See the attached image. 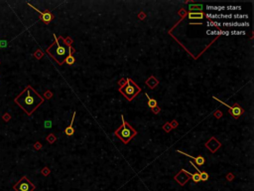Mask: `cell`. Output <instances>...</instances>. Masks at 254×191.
<instances>
[{
	"mask_svg": "<svg viewBox=\"0 0 254 191\" xmlns=\"http://www.w3.org/2000/svg\"><path fill=\"white\" fill-rule=\"evenodd\" d=\"M207 34L209 35H229V31H222V30H214V31H212V30H207Z\"/></svg>",
	"mask_w": 254,
	"mask_h": 191,
	"instance_id": "e0dca14e",
	"label": "cell"
},
{
	"mask_svg": "<svg viewBox=\"0 0 254 191\" xmlns=\"http://www.w3.org/2000/svg\"><path fill=\"white\" fill-rule=\"evenodd\" d=\"M158 84H159V81H158V80H157L156 78H155L154 76L149 77L148 80H147V81H146V85L149 87L150 89H151V90H153V89L156 88L157 85H158Z\"/></svg>",
	"mask_w": 254,
	"mask_h": 191,
	"instance_id": "5bb4252c",
	"label": "cell"
},
{
	"mask_svg": "<svg viewBox=\"0 0 254 191\" xmlns=\"http://www.w3.org/2000/svg\"><path fill=\"white\" fill-rule=\"evenodd\" d=\"M177 152H179V153H181V154H184V155H186V156H188V157H190V158H192V159H193V160H195V162L197 163V165H204L205 164V157L204 156H202V155H199V156H192V155H190V154H188V153H186V152H184V151H182V150H177Z\"/></svg>",
	"mask_w": 254,
	"mask_h": 191,
	"instance_id": "30bf717a",
	"label": "cell"
},
{
	"mask_svg": "<svg viewBox=\"0 0 254 191\" xmlns=\"http://www.w3.org/2000/svg\"><path fill=\"white\" fill-rule=\"evenodd\" d=\"M145 95H146V97H147V99H148V107L151 108H156L157 106H158V103H157V101L155 100V99H152V98H150V96L148 95V94H145Z\"/></svg>",
	"mask_w": 254,
	"mask_h": 191,
	"instance_id": "ac0fdd59",
	"label": "cell"
},
{
	"mask_svg": "<svg viewBox=\"0 0 254 191\" xmlns=\"http://www.w3.org/2000/svg\"><path fill=\"white\" fill-rule=\"evenodd\" d=\"M200 181H207L209 179V174H207V171H200Z\"/></svg>",
	"mask_w": 254,
	"mask_h": 191,
	"instance_id": "603a6c76",
	"label": "cell"
},
{
	"mask_svg": "<svg viewBox=\"0 0 254 191\" xmlns=\"http://www.w3.org/2000/svg\"><path fill=\"white\" fill-rule=\"evenodd\" d=\"M118 91L122 94L123 97H124L127 101H131L135 97L138 96L139 94L141 93V88H140L136 83H134L132 79L128 78V79H125L124 84H123L122 86H120Z\"/></svg>",
	"mask_w": 254,
	"mask_h": 191,
	"instance_id": "277c9868",
	"label": "cell"
},
{
	"mask_svg": "<svg viewBox=\"0 0 254 191\" xmlns=\"http://www.w3.org/2000/svg\"><path fill=\"white\" fill-rule=\"evenodd\" d=\"M74 118H76V112L72 113V122L70 124L69 127L65 129V134H66L68 136H72V134H74Z\"/></svg>",
	"mask_w": 254,
	"mask_h": 191,
	"instance_id": "4fadbf2b",
	"label": "cell"
},
{
	"mask_svg": "<svg viewBox=\"0 0 254 191\" xmlns=\"http://www.w3.org/2000/svg\"><path fill=\"white\" fill-rule=\"evenodd\" d=\"M205 16H207V18L209 19H222L223 18V14H217V13H207Z\"/></svg>",
	"mask_w": 254,
	"mask_h": 191,
	"instance_id": "d6986e66",
	"label": "cell"
},
{
	"mask_svg": "<svg viewBox=\"0 0 254 191\" xmlns=\"http://www.w3.org/2000/svg\"><path fill=\"white\" fill-rule=\"evenodd\" d=\"M203 4H195V3H192L189 5V9H190V12H202L203 11Z\"/></svg>",
	"mask_w": 254,
	"mask_h": 191,
	"instance_id": "2e32d148",
	"label": "cell"
},
{
	"mask_svg": "<svg viewBox=\"0 0 254 191\" xmlns=\"http://www.w3.org/2000/svg\"><path fill=\"white\" fill-rule=\"evenodd\" d=\"M221 25L225 27H248V22H223Z\"/></svg>",
	"mask_w": 254,
	"mask_h": 191,
	"instance_id": "7c38bea8",
	"label": "cell"
},
{
	"mask_svg": "<svg viewBox=\"0 0 254 191\" xmlns=\"http://www.w3.org/2000/svg\"><path fill=\"white\" fill-rule=\"evenodd\" d=\"M15 191H34L36 186L28 179L26 176H23L15 185L13 186Z\"/></svg>",
	"mask_w": 254,
	"mask_h": 191,
	"instance_id": "5b68a950",
	"label": "cell"
},
{
	"mask_svg": "<svg viewBox=\"0 0 254 191\" xmlns=\"http://www.w3.org/2000/svg\"><path fill=\"white\" fill-rule=\"evenodd\" d=\"M207 10L210 11H223L225 9V6H214V5H207Z\"/></svg>",
	"mask_w": 254,
	"mask_h": 191,
	"instance_id": "ffe728a7",
	"label": "cell"
},
{
	"mask_svg": "<svg viewBox=\"0 0 254 191\" xmlns=\"http://www.w3.org/2000/svg\"><path fill=\"white\" fill-rule=\"evenodd\" d=\"M207 27H221V23L216 22V21H214V20H210V21H207Z\"/></svg>",
	"mask_w": 254,
	"mask_h": 191,
	"instance_id": "44dd1931",
	"label": "cell"
},
{
	"mask_svg": "<svg viewBox=\"0 0 254 191\" xmlns=\"http://www.w3.org/2000/svg\"><path fill=\"white\" fill-rule=\"evenodd\" d=\"M160 111H161V108H159V107H158V106H157V107H156V108H152V112H153L154 113H156V115H157V113H160Z\"/></svg>",
	"mask_w": 254,
	"mask_h": 191,
	"instance_id": "4316f807",
	"label": "cell"
},
{
	"mask_svg": "<svg viewBox=\"0 0 254 191\" xmlns=\"http://www.w3.org/2000/svg\"><path fill=\"white\" fill-rule=\"evenodd\" d=\"M232 17H234L236 19H248V15H246V14H243V15L236 14V15H232Z\"/></svg>",
	"mask_w": 254,
	"mask_h": 191,
	"instance_id": "d4e9b609",
	"label": "cell"
},
{
	"mask_svg": "<svg viewBox=\"0 0 254 191\" xmlns=\"http://www.w3.org/2000/svg\"><path fill=\"white\" fill-rule=\"evenodd\" d=\"M191 174H192V173L189 172L186 169H181L177 174H176L175 177H174V179L177 181L181 186H184L191 179Z\"/></svg>",
	"mask_w": 254,
	"mask_h": 191,
	"instance_id": "52a82bcc",
	"label": "cell"
},
{
	"mask_svg": "<svg viewBox=\"0 0 254 191\" xmlns=\"http://www.w3.org/2000/svg\"><path fill=\"white\" fill-rule=\"evenodd\" d=\"M225 9L227 10H240L241 6H227L225 7Z\"/></svg>",
	"mask_w": 254,
	"mask_h": 191,
	"instance_id": "484cf974",
	"label": "cell"
},
{
	"mask_svg": "<svg viewBox=\"0 0 254 191\" xmlns=\"http://www.w3.org/2000/svg\"><path fill=\"white\" fill-rule=\"evenodd\" d=\"M0 48H1V47H0Z\"/></svg>",
	"mask_w": 254,
	"mask_h": 191,
	"instance_id": "f1b7e54d",
	"label": "cell"
},
{
	"mask_svg": "<svg viewBox=\"0 0 254 191\" xmlns=\"http://www.w3.org/2000/svg\"><path fill=\"white\" fill-rule=\"evenodd\" d=\"M212 98H214L216 101H219V103H221V104H222V105H223V106H225V107L228 108H229V113H230V115H231L234 118H238L239 117H240V115H243L244 110H243V108H241L239 105H237V104H234L233 106H229V105H227V104L223 103V101H222L219 100V99H217V98H216V96H214V97H212Z\"/></svg>",
	"mask_w": 254,
	"mask_h": 191,
	"instance_id": "8992f818",
	"label": "cell"
},
{
	"mask_svg": "<svg viewBox=\"0 0 254 191\" xmlns=\"http://www.w3.org/2000/svg\"><path fill=\"white\" fill-rule=\"evenodd\" d=\"M54 38H55L54 43L48 48L46 52H47L58 64L63 65L68 56V46L66 45L65 39L62 36L57 38V36L54 34Z\"/></svg>",
	"mask_w": 254,
	"mask_h": 191,
	"instance_id": "7a4b0ae2",
	"label": "cell"
},
{
	"mask_svg": "<svg viewBox=\"0 0 254 191\" xmlns=\"http://www.w3.org/2000/svg\"><path fill=\"white\" fill-rule=\"evenodd\" d=\"M245 35V31H230L229 35Z\"/></svg>",
	"mask_w": 254,
	"mask_h": 191,
	"instance_id": "cb8c5ba5",
	"label": "cell"
},
{
	"mask_svg": "<svg viewBox=\"0 0 254 191\" xmlns=\"http://www.w3.org/2000/svg\"><path fill=\"white\" fill-rule=\"evenodd\" d=\"M121 125L114 132V135L119 139L124 144H127L134 136L137 135V132L124 120V117L121 115Z\"/></svg>",
	"mask_w": 254,
	"mask_h": 191,
	"instance_id": "3957f363",
	"label": "cell"
},
{
	"mask_svg": "<svg viewBox=\"0 0 254 191\" xmlns=\"http://www.w3.org/2000/svg\"><path fill=\"white\" fill-rule=\"evenodd\" d=\"M205 146L207 147L209 150L212 152V153H214L216 151H217V149L221 146V143L219 142L214 136H212L209 139V141L205 144Z\"/></svg>",
	"mask_w": 254,
	"mask_h": 191,
	"instance_id": "9c48e42d",
	"label": "cell"
},
{
	"mask_svg": "<svg viewBox=\"0 0 254 191\" xmlns=\"http://www.w3.org/2000/svg\"><path fill=\"white\" fill-rule=\"evenodd\" d=\"M191 178H192V180H193L195 183H199L200 181V173H198V172H196V173H192V174H191Z\"/></svg>",
	"mask_w": 254,
	"mask_h": 191,
	"instance_id": "7402d4cb",
	"label": "cell"
},
{
	"mask_svg": "<svg viewBox=\"0 0 254 191\" xmlns=\"http://www.w3.org/2000/svg\"><path fill=\"white\" fill-rule=\"evenodd\" d=\"M28 5L31 7V8H33L34 10H36L38 12L39 14H40V18H41V20L43 21V22H45L46 24H49L51 21L53 20V19H54V15H53L52 13H51L50 11H48V10H46L45 12H42V11H40L39 10L38 8H36V7H34L33 5H31L30 3H28Z\"/></svg>",
	"mask_w": 254,
	"mask_h": 191,
	"instance_id": "ba28073f",
	"label": "cell"
},
{
	"mask_svg": "<svg viewBox=\"0 0 254 191\" xmlns=\"http://www.w3.org/2000/svg\"><path fill=\"white\" fill-rule=\"evenodd\" d=\"M205 17V14L203 12H189L188 18L189 19H200L202 20Z\"/></svg>",
	"mask_w": 254,
	"mask_h": 191,
	"instance_id": "9a60e30c",
	"label": "cell"
},
{
	"mask_svg": "<svg viewBox=\"0 0 254 191\" xmlns=\"http://www.w3.org/2000/svg\"><path fill=\"white\" fill-rule=\"evenodd\" d=\"M74 51V48L72 47V46H69L68 47V56L66 58V60H65V63L68 65H72L74 64V61H76V59H74V57L72 56V52Z\"/></svg>",
	"mask_w": 254,
	"mask_h": 191,
	"instance_id": "8fae6325",
	"label": "cell"
},
{
	"mask_svg": "<svg viewBox=\"0 0 254 191\" xmlns=\"http://www.w3.org/2000/svg\"><path fill=\"white\" fill-rule=\"evenodd\" d=\"M227 179H228V180H231V179H233V176H232V174H231V173H229V174H228V177H227Z\"/></svg>",
	"mask_w": 254,
	"mask_h": 191,
	"instance_id": "83f0119b",
	"label": "cell"
},
{
	"mask_svg": "<svg viewBox=\"0 0 254 191\" xmlns=\"http://www.w3.org/2000/svg\"><path fill=\"white\" fill-rule=\"evenodd\" d=\"M44 101L45 99L31 86L26 87L14 100L15 104H17L28 115H32L44 103Z\"/></svg>",
	"mask_w": 254,
	"mask_h": 191,
	"instance_id": "6da1fadb",
	"label": "cell"
}]
</instances>
